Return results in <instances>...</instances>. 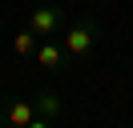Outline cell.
<instances>
[{"label": "cell", "instance_id": "obj_1", "mask_svg": "<svg viewBox=\"0 0 133 128\" xmlns=\"http://www.w3.org/2000/svg\"><path fill=\"white\" fill-rule=\"evenodd\" d=\"M97 36H101V24H97V16H81V20H73L65 28V52H69V60H85V56L97 48Z\"/></svg>", "mask_w": 133, "mask_h": 128}, {"label": "cell", "instance_id": "obj_2", "mask_svg": "<svg viewBox=\"0 0 133 128\" xmlns=\"http://www.w3.org/2000/svg\"><path fill=\"white\" fill-rule=\"evenodd\" d=\"M28 28H32L41 40L61 36V32L69 28V12H65L61 4H36L32 12H28Z\"/></svg>", "mask_w": 133, "mask_h": 128}, {"label": "cell", "instance_id": "obj_3", "mask_svg": "<svg viewBox=\"0 0 133 128\" xmlns=\"http://www.w3.org/2000/svg\"><path fill=\"white\" fill-rule=\"evenodd\" d=\"M0 124L4 128H41L32 96L28 100H0Z\"/></svg>", "mask_w": 133, "mask_h": 128}, {"label": "cell", "instance_id": "obj_4", "mask_svg": "<svg viewBox=\"0 0 133 128\" xmlns=\"http://www.w3.org/2000/svg\"><path fill=\"white\" fill-rule=\"evenodd\" d=\"M32 104H36V116H41V128L57 124V120L65 116V100H61V92H52V88L32 92Z\"/></svg>", "mask_w": 133, "mask_h": 128}, {"label": "cell", "instance_id": "obj_5", "mask_svg": "<svg viewBox=\"0 0 133 128\" xmlns=\"http://www.w3.org/2000/svg\"><path fill=\"white\" fill-rule=\"evenodd\" d=\"M32 56H36V64H41L44 72H52V76L69 68V52H65V44H57V40H41Z\"/></svg>", "mask_w": 133, "mask_h": 128}, {"label": "cell", "instance_id": "obj_6", "mask_svg": "<svg viewBox=\"0 0 133 128\" xmlns=\"http://www.w3.org/2000/svg\"><path fill=\"white\" fill-rule=\"evenodd\" d=\"M36 44H41V36H36L28 24L16 32V36H12V52H16V56H32V52H36Z\"/></svg>", "mask_w": 133, "mask_h": 128}]
</instances>
